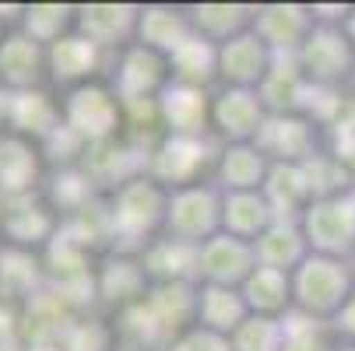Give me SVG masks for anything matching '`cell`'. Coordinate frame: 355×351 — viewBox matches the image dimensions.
Listing matches in <instances>:
<instances>
[{
  "label": "cell",
  "instance_id": "1",
  "mask_svg": "<svg viewBox=\"0 0 355 351\" xmlns=\"http://www.w3.org/2000/svg\"><path fill=\"white\" fill-rule=\"evenodd\" d=\"M110 225H113V246H120V253H137L151 246L162 228H166V204L169 190L151 179L148 172L127 179L110 193Z\"/></svg>",
  "mask_w": 355,
  "mask_h": 351
},
{
  "label": "cell",
  "instance_id": "2",
  "mask_svg": "<svg viewBox=\"0 0 355 351\" xmlns=\"http://www.w3.org/2000/svg\"><path fill=\"white\" fill-rule=\"evenodd\" d=\"M355 291V260L310 253L292 271V313L331 327Z\"/></svg>",
  "mask_w": 355,
  "mask_h": 351
},
{
  "label": "cell",
  "instance_id": "3",
  "mask_svg": "<svg viewBox=\"0 0 355 351\" xmlns=\"http://www.w3.org/2000/svg\"><path fill=\"white\" fill-rule=\"evenodd\" d=\"M60 113H64V127L88 147L120 141L127 130V113H123V98L113 91V84L92 81L81 88H71L60 95Z\"/></svg>",
  "mask_w": 355,
  "mask_h": 351
},
{
  "label": "cell",
  "instance_id": "4",
  "mask_svg": "<svg viewBox=\"0 0 355 351\" xmlns=\"http://www.w3.org/2000/svg\"><path fill=\"white\" fill-rule=\"evenodd\" d=\"M218 141L215 137H176L166 134L148 147V162L144 172L151 179H159L166 190L190 186V183H205L215 172L218 159Z\"/></svg>",
  "mask_w": 355,
  "mask_h": 351
},
{
  "label": "cell",
  "instance_id": "5",
  "mask_svg": "<svg viewBox=\"0 0 355 351\" xmlns=\"http://www.w3.org/2000/svg\"><path fill=\"white\" fill-rule=\"evenodd\" d=\"M222 200H225V193L211 179L169 190L162 235L180 239L187 246H200V242L215 239L222 232Z\"/></svg>",
  "mask_w": 355,
  "mask_h": 351
},
{
  "label": "cell",
  "instance_id": "6",
  "mask_svg": "<svg viewBox=\"0 0 355 351\" xmlns=\"http://www.w3.org/2000/svg\"><path fill=\"white\" fill-rule=\"evenodd\" d=\"M310 253L355 260V190L317 197L299 218Z\"/></svg>",
  "mask_w": 355,
  "mask_h": 351
},
{
  "label": "cell",
  "instance_id": "7",
  "mask_svg": "<svg viewBox=\"0 0 355 351\" xmlns=\"http://www.w3.org/2000/svg\"><path fill=\"white\" fill-rule=\"evenodd\" d=\"M295 64L310 88L345 91V88H352V78H355V46L348 42L345 28L317 25L295 53Z\"/></svg>",
  "mask_w": 355,
  "mask_h": 351
},
{
  "label": "cell",
  "instance_id": "8",
  "mask_svg": "<svg viewBox=\"0 0 355 351\" xmlns=\"http://www.w3.org/2000/svg\"><path fill=\"white\" fill-rule=\"evenodd\" d=\"M271 109L253 88H215L211 91V137L218 144H257Z\"/></svg>",
  "mask_w": 355,
  "mask_h": 351
},
{
  "label": "cell",
  "instance_id": "9",
  "mask_svg": "<svg viewBox=\"0 0 355 351\" xmlns=\"http://www.w3.org/2000/svg\"><path fill=\"white\" fill-rule=\"evenodd\" d=\"M106 81L113 84V91L123 102H148V98H159L173 84V67H169V57L155 53V49H148L141 42H130L113 57Z\"/></svg>",
  "mask_w": 355,
  "mask_h": 351
},
{
  "label": "cell",
  "instance_id": "10",
  "mask_svg": "<svg viewBox=\"0 0 355 351\" xmlns=\"http://www.w3.org/2000/svg\"><path fill=\"white\" fill-rule=\"evenodd\" d=\"M257 144L264 147V155L275 165H310L313 159L324 155L327 137H324V127L310 120L306 113H278L268 120Z\"/></svg>",
  "mask_w": 355,
  "mask_h": 351
},
{
  "label": "cell",
  "instance_id": "11",
  "mask_svg": "<svg viewBox=\"0 0 355 351\" xmlns=\"http://www.w3.org/2000/svg\"><path fill=\"white\" fill-rule=\"evenodd\" d=\"M110 64L113 57L106 49H98L92 39H85L81 32H71L46 49V74H49V84L60 88V95L92 81H103V74H110L106 71Z\"/></svg>",
  "mask_w": 355,
  "mask_h": 351
},
{
  "label": "cell",
  "instance_id": "12",
  "mask_svg": "<svg viewBox=\"0 0 355 351\" xmlns=\"http://www.w3.org/2000/svg\"><path fill=\"white\" fill-rule=\"evenodd\" d=\"M275 60L278 57L268 49V42L253 28H246V32H239V35H232L218 46V88L261 91V84L275 71Z\"/></svg>",
  "mask_w": 355,
  "mask_h": 351
},
{
  "label": "cell",
  "instance_id": "13",
  "mask_svg": "<svg viewBox=\"0 0 355 351\" xmlns=\"http://www.w3.org/2000/svg\"><path fill=\"white\" fill-rule=\"evenodd\" d=\"M253 267H257L253 242H243L236 235L218 232L215 239L197 246V285L243 288V281L253 274Z\"/></svg>",
  "mask_w": 355,
  "mask_h": 351
},
{
  "label": "cell",
  "instance_id": "14",
  "mask_svg": "<svg viewBox=\"0 0 355 351\" xmlns=\"http://www.w3.org/2000/svg\"><path fill=\"white\" fill-rule=\"evenodd\" d=\"M49 81L46 74V46H39L32 35H25L18 25L0 35V91L18 95L42 88Z\"/></svg>",
  "mask_w": 355,
  "mask_h": 351
},
{
  "label": "cell",
  "instance_id": "15",
  "mask_svg": "<svg viewBox=\"0 0 355 351\" xmlns=\"http://www.w3.org/2000/svg\"><path fill=\"white\" fill-rule=\"evenodd\" d=\"M313 28V4H257L253 18V32L268 42L275 57H295Z\"/></svg>",
  "mask_w": 355,
  "mask_h": 351
},
{
  "label": "cell",
  "instance_id": "16",
  "mask_svg": "<svg viewBox=\"0 0 355 351\" xmlns=\"http://www.w3.org/2000/svg\"><path fill=\"white\" fill-rule=\"evenodd\" d=\"M137 21H141V4H81L74 32L92 39L110 57H116L120 49L137 42Z\"/></svg>",
  "mask_w": 355,
  "mask_h": 351
},
{
  "label": "cell",
  "instance_id": "17",
  "mask_svg": "<svg viewBox=\"0 0 355 351\" xmlns=\"http://www.w3.org/2000/svg\"><path fill=\"white\" fill-rule=\"evenodd\" d=\"M159 113L166 134L176 137H211V88H193L173 81L159 95Z\"/></svg>",
  "mask_w": 355,
  "mask_h": 351
},
{
  "label": "cell",
  "instance_id": "18",
  "mask_svg": "<svg viewBox=\"0 0 355 351\" xmlns=\"http://www.w3.org/2000/svg\"><path fill=\"white\" fill-rule=\"evenodd\" d=\"M271 165L275 162L264 155L261 144H222L211 183L222 193H253V190H264Z\"/></svg>",
  "mask_w": 355,
  "mask_h": 351
},
{
  "label": "cell",
  "instance_id": "19",
  "mask_svg": "<svg viewBox=\"0 0 355 351\" xmlns=\"http://www.w3.org/2000/svg\"><path fill=\"white\" fill-rule=\"evenodd\" d=\"M151 291V278L141 264L137 253H116L95 271V295L106 306H113L116 313H127L130 306H137L141 298Z\"/></svg>",
  "mask_w": 355,
  "mask_h": 351
},
{
  "label": "cell",
  "instance_id": "20",
  "mask_svg": "<svg viewBox=\"0 0 355 351\" xmlns=\"http://www.w3.org/2000/svg\"><path fill=\"white\" fill-rule=\"evenodd\" d=\"M8 127H11V134L42 144L57 127H64L60 98L53 91H46V88L8 95Z\"/></svg>",
  "mask_w": 355,
  "mask_h": 351
},
{
  "label": "cell",
  "instance_id": "21",
  "mask_svg": "<svg viewBox=\"0 0 355 351\" xmlns=\"http://www.w3.org/2000/svg\"><path fill=\"white\" fill-rule=\"evenodd\" d=\"M39 176H42L39 141H28V137H18V134L0 137V193L8 200L32 197Z\"/></svg>",
  "mask_w": 355,
  "mask_h": 351
},
{
  "label": "cell",
  "instance_id": "22",
  "mask_svg": "<svg viewBox=\"0 0 355 351\" xmlns=\"http://www.w3.org/2000/svg\"><path fill=\"white\" fill-rule=\"evenodd\" d=\"M193 35L190 15L180 4H141V21H137V42L155 49L162 57H173L176 49Z\"/></svg>",
  "mask_w": 355,
  "mask_h": 351
},
{
  "label": "cell",
  "instance_id": "23",
  "mask_svg": "<svg viewBox=\"0 0 355 351\" xmlns=\"http://www.w3.org/2000/svg\"><path fill=\"white\" fill-rule=\"evenodd\" d=\"M246 320H250V309H246V298H243L239 288L197 285V316H193V327H205L211 334L232 337Z\"/></svg>",
  "mask_w": 355,
  "mask_h": 351
},
{
  "label": "cell",
  "instance_id": "24",
  "mask_svg": "<svg viewBox=\"0 0 355 351\" xmlns=\"http://www.w3.org/2000/svg\"><path fill=\"white\" fill-rule=\"evenodd\" d=\"M275 222H278V211L271 208L264 190L225 193V200H222V232L225 235H236L243 242H257Z\"/></svg>",
  "mask_w": 355,
  "mask_h": 351
},
{
  "label": "cell",
  "instance_id": "25",
  "mask_svg": "<svg viewBox=\"0 0 355 351\" xmlns=\"http://www.w3.org/2000/svg\"><path fill=\"white\" fill-rule=\"evenodd\" d=\"M141 264L151 285H176V281L197 285V246H187L180 239L159 235L151 246L141 249Z\"/></svg>",
  "mask_w": 355,
  "mask_h": 351
},
{
  "label": "cell",
  "instance_id": "26",
  "mask_svg": "<svg viewBox=\"0 0 355 351\" xmlns=\"http://www.w3.org/2000/svg\"><path fill=\"white\" fill-rule=\"evenodd\" d=\"M253 257H257V267H271V271L292 274L302 260L310 257V242H306V235H302L299 222L278 218L257 242H253Z\"/></svg>",
  "mask_w": 355,
  "mask_h": 351
},
{
  "label": "cell",
  "instance_id": "27",
  "mask_svg": "<svg viewBox=\"0 0 355 351\" xmlns=\"http://www.w3.org/2000/svg\"><path fill=\"white\" fill-rule=\"evenodd\" d=\"M264 193L271 200V208L278 211V218L299 222L302 211H306L313 200H317L310 165H271V176L264 183Z\"/></svg>",
  "mask_w": 355,
  "mask_h": 351
},
{
  "label": "cell",
  "instance_id": "28",
  "mask_svg": "<svg viewBox=\"0 0 355 351\" xmlns=\"http://www.w3.org/2000/svg\"><path fill=\"white\" fill-rule=\"evenodd\" d=\"M243 298L250 316H268L285 320L292 313V274L271 271V267H253V274L243 281Z\"/></svg>",
  "mask_w": 355,
  "mask_h": 351
},
{
  "label": "cell",
  "instance_id": "29",
  "mask_svg": "<svg viewBox=\"0 0 355 351\" xmlns=\"http://www.w3.org/2000/svg\"><path fill=\"white\" fill-rule=\"evenodd\" d=\"M187 15H190L193 35L222 46L225 39H232V35L253 28L257 4H190Z\"/></svg>",
  "mask_w": 355,
  "mask_h": 351
},
{
  "label": "cell",
  "instance_id": "30",
  "mask_svg": "<svg viewBox=\"0 0 355 351\" xmlns=\"http://www.w3.org/2000/svg\"><path fill=\"white\" fill-rule=\"evenodd\" d=\"M169 67H173V81H180V84L211 88V84H218V46L200 35H190L169 57Z\"/></svg>",
  "mask_w": 355,
  "mask_h": 351
},
{
  "label": "cell",
  "instance_id": "31",
  "mask_svg": "<svg viewBox=\"0 0 355 351\" xmlns=\"http://www.w3.org/2000/svg\"><path fill=\"white\" fill-rule=\"evenodd\" d=\"M18 28L32 35L39 46H53L78 28V8L71 4H28L18 15Z\"/></svg>",
  "mask_w": 355,
  "mask_h": 351
},
{
  "label": "cell",
  "instance_id": "32",
  "mask_svg": "<svg viewBox=\"0 0 355 351\" xmlns=\"http://www.w3.org/2000/svg\"><path fill=\"white\" fill-rule=\"evenodd\" d=\"M282 344H285V327L282 320H268V316H250L232 334L236 351H282Z\"/></svg>",
  "mask_w": 355,
  "mask_h": 351
},
{
  "label": "cell",
  "instance_id": "33",
  "mask_svg": "<svg viewBox=\"0 0 355 351\" xmlns=\"http://www.w3.org/2000/svg\"><path fill=\"white\" fill-rule=\"evenodd\" d=\"M166 351H236V348H232V337L211 334V330H205V327H190V330H183Z\"/></svg>",
  "mask_w": 355,
  "mask_h": 351
},
{
  "label": "cell",
  "instance_id": "34",
  "mask_svg": "<svg viewBox=\"0 0 355 351\" xmlns=\"http://www.w3.org/2000/svg\"><path fill=\"white\" fill-rule=\"evenodd\" d=\"M331 334H334L338 341H355V291H352V298H348V306L341 309V316L331 323Z\"/></svg>",
  "mask_w": 355,
  "mask_h": 351
},
{
  "label": "cell",
  "instance_id": "35",
  "mask_svg": "<svg viewBox=\"0 0 355 351\" xmlns=\"http://www.w3.org/2000/svg\"><path fill=\"white\" fill-rule=\"evenodd\" d=\"M341 28H345V35H348V42L355 46V4H352V11H348V18H345V25H341Z\"/></svg>",
  "mask_w": 355,
  "mask_h": 351
},
{
  "label": "cell",
  "instance_id": "36",
  "mask_svg": "<svg viewBox=\"0 0 355 351\" xmlns=\"http://www.w3.org/2000/svg\"><path fill=\"white\" fill-rule=\"evenodd\" d=\"M25 351H64L60 344H28Z\"/></svg>",
  "mask_w": 355,
  "mask_h": 351
},
{
  "label": "cell",
  "instance_id": "37",
  "mask_svg": "<svg viewBox=\"0 0 355 351\" xmlns=\"http://www.w3.org/2000/svg\"><path fill=\"white\" fill-rule=\"evenodd\" d=\"M334 351H355V341H338V348Z\"/></svg>",
  "mask_w": 355,
  "mask_h": 351
},
{
  "label": "cell",
  "instance_id": "38",
  "mask_svg": "<svg viewBox=\"0 0 355 351\" xmlns=\"http://www.w3.org/2000/svg\"><path fill=\"white\" fill-rule=\"evenodd\" d=\"M348 91H352V95H355V78H352V88H348Z\"/></svg>",
  "mask_w": 355,
  "mask_h": 351
},
{
  "label": "cell",
  "instance_id": "39",
  "mask_svg": "<svg viewBox=\"0 0 355 351\" xmlns=\"http://www.w3.org/2000/svg\"><path fill=\"white\" fill-rule=\"evenodd\" d=\"M120 351H130V348H120Z\"/></svg>",
  "mask_w": 355,
  "mask_h": 351
}]
</instances>
